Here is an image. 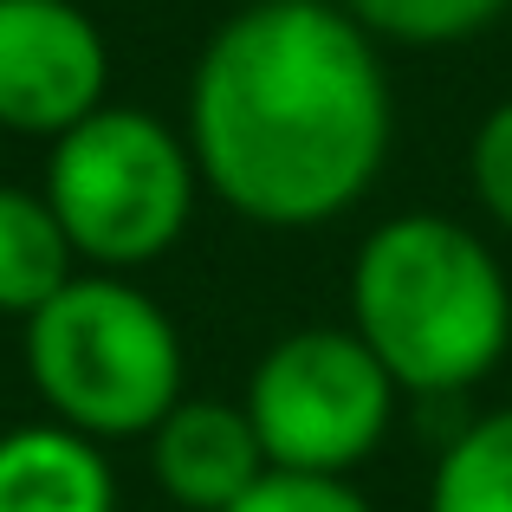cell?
<instances>
[{"label": "cell", "mask_w": 512, "mask_h": 512, "mask_svg": "<svg viewBox=\"0 0 512 512\" xmlns=\"http://www.w3.org/2000/svg\"><path fill=\"white\" fill-rule=\"evenodd\" d=\"M376 39L331 0H253L214 26L188 78L195 169L253 227L350 214L389 156Z\"/></svg>", "instance_id": "6da1fadb"}, {"label": "cell", "mask_w": 512, "mask_h": 512, "mask_svg": "<svg viewBox=\"0 0 512 512\" xmlns=\"http://www.w3.org/2000/svg\"><path fill=\"white\" fill-rule=\"evenodd\" d=\"M350 331L396 389L461 396L500 370L512 344L506 266L448 214H396L350 260Z\"/></svg>", "instance_id": "7a4b0ae2"}, {"label": "cell", "mask_w": 512, "mask_h": 512, "mask_svg": "<svg viewBox=\"0 0 512 512\" xmlns=\"http://www.w3.org/2000/svg\"><path fill=\"white\" fill-rule=\"evenodd\" d=\"M26 376L52 422L91 441L156 435L182 402V331L124 273H72L26 318Z\"/></svg>", "instance_id": "3957f363"}, {"label": "cell", "mask_w": 512, "mask_h": 512, "mask_svg": "<svg viewBox=\"0 0 512 512\" xmlns=\"http://www.w3.org/2000/svg\"><path fill=\"white\" fill-rule=\"evenodd\" d=\"M195 150L163 117L137 104H104L65 137H52L46 188L65 240L91 273H137L163 260L195 214Z\"/></svg>", "instance_id": "277c9868"}, {"label": "cell", "mask_w": 512, "mask_h": 512, "mask_svg": "<svg viewBox=\"0 0 512 512\" xmlns=\"http://www.w3.org/2000/svg\"><path fill=\"white\" fill-rule=\"evenodd\" d=\"M396 396V376L350 325H305L286 331L253 363L240 409L273 467L350 480L383 448L389 422H396Z\"/></svg>", "instance_id": "5b68a950"}, {"label": "cell", "mask_w": 512, "mask_h": 512, "mask_svg": "<svg viewBox=\"0 0 512 512\" xmlns=\"http://www.w3.org/2000/svg\"><path fill=\"white\" fill-rule=\"evenodd\" d=\"M111 46L78 0H0V130L65 137L104 111Z\"/></svg>", "instance_id": "8992f818"}, {"label": "cell", "mask_w": 512, "mask_h": 512, "mask_svg": "<svg viewBox=\"0 0 512 512\" xmlns=\"http://www.w3.org/2000/svg\"><path fill=\"white\" fill-rule=\"evenodd\" d=\"M266 467L273 461L234 402H175L150 435V474L182 512H227Z\"/></svg>", "instance_id": "52a82bcc"}, {"label": "cell", "mask_w": 512, "mask_h": 512, "mask_svg": "<svg viewBox=\"0 0 512 512\" xmlns=\"http://www.w3.org/2000/svg\"><path fill=\"white\" fill-rule=\"evenodd\" d=\"M0 512H117V474L91 435L26 422L0 435Z\"/></svg>", "instance_id": "ba28073f"}, {"label": "cell", "mask_w": 512, "mask_h": 512, "mask_svg": "<svg viewBox=\"0 0 512 512\" xmlns=\"http://www.w3.org/2000/svg\"><path fill=\"white\" fill-rule=\"evenodd\" d=\"M72 266H78V253L65 240L52 201L33 195V188L0 182V312L33 318L72 279Z\"/></svg>", "instance_id": "9c48e42d"}, {"label": "cell", "mask_w": 512, "mask_h": 512, "mask_svg": "<svg viewBox=\"0 0 512 512\" xmlns=\"http://www.w3.org/2000/svg\"><path fill=\"white\" fill-rule=\"evenodd\" d=\"M428 512H512V409L467 422L428 480Z\"/></svg>", "instance_id": "30bf717a"}, {"label": "cell", "mask_w": 512, "mask_h": 512, "mask_svg": "<svg viewBox=\"0 0 512 512\" xmlns=\"http://www.w3.org/2000/svg\"><path fill=\"white\" fill-rule=\"evenodd\" d=\"M338 7L389 46H461L500 26L512 0H338Z\"/></svg>", "instance_id": "8fae6325"}, {"label": "cell", "mask_w": 512, "mask_h": 512, "mask_svg": "<svg viewBox=\"0 0 512 512\" xmlns=\"http://www.w3.org/2000/svg\"><path fill=\"white\" fill-rule=\"evenodd\" d=\"M227 512H370L350 480L338 474H292V467H266Z\"/></svg>", "instance_id": "7c38bea8"}, {"label": "cell", "mask_w": 512, "mask_h": 512, "mask_svg": "<svg viewBox=\"0 0 512 512\" xmlns=\"http://www.w3.org/2000/svg\"><path fill=\"white\" fill-rule=\"evenodd\" d=\"M467 175H474L480 208L512 234V98L480 117L474 143H467Z\"/></svg>", "instance_id": "4fadbf2b"}]
</instances>
